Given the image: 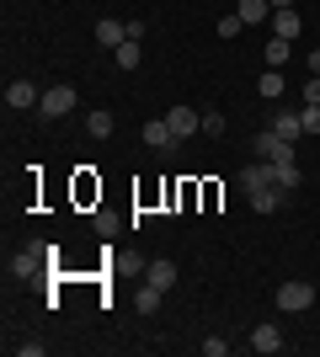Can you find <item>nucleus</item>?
<instances>
[{
	"label": "nucleus",
	"instance_id": "nucleus-5",
	"mask_svg": "<svg viewBox=\"0 0 320 357\" xmlns=\"http://www.w3.org/2000/svg\"><path fill=\"white\" fill-rule=\"evenodd\" d=\"M139 139H144V144H150L155 155H171V149L182 144V139L171 134V123H166V118H150V123H144V128H139Z\"/></svg>",
	"mask_w": 320,
	"mask_h": 357
},
{
	"label": "nucleus",
	"instance_id": "nucleus-18",
	"mask_svg": "<svg viewBox=\"0 0 320 357\" xmlns=\"http://www.w3.org/2000/svg\"><path fill=\"white\" fill-rule=\"evenodd\" d=\"M112 59H118V70H139V59H144V43H134V38H128L123 48H112Z\"/></svg>",
	"mask_w": 320,
	"mask_h": 357
},
{
	"label": "nucleus",
	"instance_id": "nucleus-3",
	"mask_svg": "<svg viewBox=\"0 0 320 357\" xmlns=\"http://www.w3.org/2000/svg\"><path fill=\"white\" fill-rule=\"evenodd\" d=\"M75 86H48L43 91V102H38V112H43V118H70V112H75Z\"/></svg>",
	"mask_w": 320,
	"mask_h": 357
},
{
	"label": "nucleus",
	"instance_id": "nucleus-1",
	"mask_svg": "<svg viewBox=\"0 0 320 357\" xmlns=\"http://www.w3.org/2000/svg\"><path fill=\"white\" fill-rule=\"evenodd\" d=\"M48 256H54V251H48L43 240H32V245H22V251L11 256V278H16V283H27V278H38V272L48 267Z\"/></svg>",
	"mask_w": 320,
	"mask_h": 357
},
{
	"label": "nucleus",
	"instance_id": "nucleus-28",
	"mask_svg": "<svg viewBox=\"0 0 320 357\" xmlns=\"http://www.w3.org/2000/svg\"><path fill=\"white\" fill-rule=\"evenodd\" d=\"M273 11H294V0H273Z\"/></svg>",
	"mask_w": 320,
	"mask_h": 357
},
{
	"label": "nucleus",
	"instance_id": "nucleus-14",
	"mask_svg": "<svg viewBox=\"0 0 320 357\" xmlns=\"http://www.w3.org/2000/svg\"><path fill=\"white\" fill-rule=\"evenodd\" d=\"M235 11H241V22H245V27H261V22L273 16V0H241Z\"/></svg>",
	"mask_w": 320,
	"mask_h": 357
},
{
	"label": "nucleus",
	"instance_id": "nucleus-4",
	"mask_svg": "<svg viewBox=\"0 0 320 357\" xmlns=\"http://www.w3.org/2000/svg\"><path fill=\"white\" fill-rule=\"evenodd\" d=\"M310 304H315V283H299V278H294V283L277 288V310L299 314V310H310Z\"/></svg>",
	"mask_w": 320,
	"mask_h": 357
},
{
	"label": "nucleus",
	"instance_id": "nucleus-13",
	"mask_svg": "<svg viewBox=\"0 0 320 357\" xmlns=\"http://www.w3.org/2000/svg\"><path fill=\"white\" fill-rule=\"evenodd\" d=\"M299 32H305V22H299V11H273V38H299Z\"/></svg>",
	"mask_w": 320,
	"mask_h": 357
},
{
	"label": "nucleus",
	"instance_id": "nucleus-25",
	"mask_svg": "<svg viewBox=\"0 0 320 357\" xmlns=\"http://www.w3.org/2000/svg\"><path fill=\"white\" fill-rule=\"evenodd\" d=\"M224 352H229L224 336H208V342H203V357H224Z\"/></svg>",
	"mask_w": 320,
	"mask_h": 357
},
{
	"label": "nucleus",
	"instance_id": "nucleus-23",
	"mask_svg": "<svg viewBox=\"0 0 320 357\" xmlns=\"http://www.w3.org/2000/svg\"><path fill=\"white\" fill-rule=\"evenodd\" d=\"M203 134H208V139H224V118H219V112H203Z\"/></svg>",
	"mask_w": 320,
	"mask_h": 357
},
{
	"label": "nucleus",
	"instance_id": "nucleus-9",
	"mask_svg": "<svg viewBox=\"0 0 320 357\" xmlns=\"http://www.w3.org/2000/svg\"><path fill=\"white\" fill-rule=\"evenodd\" d=\"M176 278H182V272H176V261H166V256H155V261H144V283H155V288H176Z\"/></svg>",
	"mask_w": 320,
	"mask_h": 357
},
{
	"label": "nucleus",
	"instance_id": "nucleus-20",
	"mask_svg": "<svg viewBox=\"0 0 320 357\" xmlns=\"http://www.w3.org/2000/svg\"><path fill=\"white\" fill-rule=\"evenodd\" d=\"M273 181H277V187H283V192H299V181H305V176H299V165H273Z\"/></svg>",
	"mask_w": 320,
	"mask_h": 357
},
{
	"label": "nucleus",
	"instance_id": "nucleus-7",
	"mask_svg": "<svg viewBox=\"0 0 320 357\" xmlns=\"http://www.w3.org/2000/svg\"><path fill=\"white\" fill-rule=\"evenodd\" d=\"M43 102V91L32 86V80H11V86H6V107H11V112H27V107H38Z\"/></svg>",
	"mask_w": 320,
	"mask_h": 357
},
{
	"label": "nucleus",
	"instance_id": "nucleus-22",
	"mask_svg": "<svg viewBox=\"0 0 320 357\" xmlns=\"http://www.w3.org/2000/svg\"><path fill=\"white\" fill-rule=\"evenodd\" d=\"M241 32H245L241 11H229V16H219V38H224V43H229V38H241Z\"/></svg>",
	"mask_w": 320,
	"mask_h": 357
},
{
	"label": "nucleus",
	"instance_id": "nucleus-26",
	"mask_svg": "<svg viewBox=\"0 0 320 357\" xmlns=\"http://www.w3.org/2000/svg\"><path fill=\"white\" fill-rule=\"evenodd\" d=\"M305 102L320 107V75H310V80H305Z\"/></svg>",
	"mask_w": 320,
	"mask_h": 357
},
{
	"label": "nucleus",
	"instance_id": "nucleus-6",
	"mask_svg": "<svg viewBox=\"0 0 320 357\" xmlns=\"http://www.w3.org/2000/svg\"><path fill=\"white\" fill-rule=\"evenodd\" d=\"M166 123H171V134H176V139L203 134V112H192V107H171V112H166Z\"/></svg>",
	"mask_w": 320,
	"mask_h": 357
},
{
	"label": "nucleus",
	"instance_id": "nucleus-21",
	"mask_svg": "<svg viewBox=\"0 0 320 357\" xmlns=\"http://www.w3.org/2000/svg\"><path fill=\"white\" fill-rule=\"evenodd\" d=\"M261 96H267V102H277V96H283V75H277V70H261Z\"/></svg>",
	"mask_w": 320,
	"mask_h": 357
},
{
	"label": "nucleus",
	"instance_id": "nucleus-8",
	"mask_svg": "<svg viewBox=\"0 0 320 357\" xmlns=\"http://www.w3.org/2000/svg\"><path fill=\"white\" fill-rule=\"evenodd\" d=\"M283 187H277V181H267V187H257V192H245V203H251V213H277L283 208Z\"/></svg>",
	"mask_w": 320,
	"mask_h": 357
},
{
	"label": "nucleus",
	"instance_id": "nucleus-11",
	"mask_svg": "<svg viewBox=\"0 0 320 357\" xmlns=\"http://www.w3.org/2000/svg\"><path fill=\"white\" fill-rule=\"evenodd\" d=\"M251 352H261V357H273V352H283V331L267 320V326H257L251 331Z\"/></svg>",
	"mask_w": 320,
	"mask_h": 357
},
{
	"label": "nucleus",
	"instance_id": "nucleus-2",
	"mask_svg": "<svg viewBox=\"0 0 320 357\" xmlns=\"http://www.w3.org/2000/svg\"><path fill=\"white\" fill-rule=\"evenodd\" d=\"M251 149H257V160H273V165H289L294 160V144H289V139H277L273 128H261V134L251 139Z\"/></svg>",
	"mask_w": 320,
	"mask_h": 357
},
{
	"label": "nucleus",
	"instance_id": "nucleus-19",
	"mask_svg": "<svg viewBox=\"0 0 320 357\" xmlns=\"http://www.w3.org/2000/svg\"><path fill=\"white\" fill-rule=\"evenodd\" d=\"M289 54H294L289 38H267V70H283V64H289Z\"/></svg>",
	"mask_w": 320,
	"mask_h": 357
},
{
	"label": "nucleus",
	"instance_id": "nucleus-27",
	"mask_svg": "<svg viewBox=\"0 0 320 357\" xmlns=\"http://www.w3.org/2000/svg\"><path fill=\"white\" fill-rule=\"evenodd\" d=\"M310 75H320V48H315V54H310Z\"/></svg>",
	"mask_w": 320,
	"mask_h": 357
},
{
	"label": "nucleus",
	"instance_id": "nucleus-10",
	"mask_svg": "<svg viewBox=\"0 0 320 357\" xmlns=\"http://www.w3.org/2000/svg\"><path fill=\"white\" fill-rule=\"evenodd\" d=\"M96 43H102V48H123V43H128V22L102 16V22H96Z\"/></svg>",
	"mask_w": 320,
	"mask_h": 357
},
{
	"label": "nucleus",
	"instance_id": "nucleus-16",
	"mask_svg": "<svg viewBox=\"0 0 320 357\" xmlns=\"http://www.w3.org/2000/svg\"><path fill=\"white\" fill-rule=\"evenodd\" d=\"M86 134H91L96 144H102V139H112V112H107V107H96L91 118H86Z\"/></svg>",
	"mask_w": 320,
	"mask_h": 357
},
{
	"label": "nucleus",
	"instance_id": "nucleus-24",
	"mask_svg": "<svg viewBox=\"0 0 320 357\" xmlns=\"http://www.w3.org/2000/svg\"><path fill=\"white\" fill-rule=\"evenodd\" d=\"M299 123H305V134H320V107L305 102V112H299Z\"/></svg>",
	"mask_w": 320,
	"mask_h": 357
},
{
	"label": "nucleus",
	"instance_id": "nucleus-15",
	"mask_svg": "<svg viewBox=\"0 0 320 357\" xmlns=\"http://www.w3.org/2000/svg\"><path fill=\"white\" fill-rule=\"evenodd\" d=\"M273 134H277V139H289V144H299V134H305L299 112H277V118H273Z\"/></svg>",
	"mask_w": 320,
	"mask_h": 357
},
{
	"label": "nucleus",
	"instance_id": "nucleus-17",
	"mask_svg": "<svg viewBox=\"0 0 320 357\" xmlns=\"http://www.w3.org/2000/svg\"><path fill=\"white\" fill-rule=\"evenodd\" d=\"M160 298H166V288H155V283H139L134 304H139V314H155V310H160Z\"/></svg>",
	"mask_w": 320,
	"mask_h": 357
},
{
	"label": "nucleus",
	"instance_id": "nucleus-12",
	"mask_svg": "<svg viewBox=\"0 0 320 357\" xmlns=\"http://www.w3.org/2000/svg\"><path fill=\"white\" fill-rule=\"evenodd\" d=\"M273 181V160H251L241 171V192H257V187H267Z\"/></svg>",
	"mask_w": 320,
	"mask_h": 357
}]
</instances>
